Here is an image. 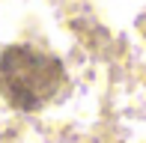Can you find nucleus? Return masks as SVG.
<instances>
[{
	"label": "nucleus",
	"instance_id": "f257e3e1",
	"mask_svg": "<svg viewBox=\"0 0 146 143\" xmlns=\"http://www.w3.org/2000/svg\"><path fill=\"white\" fill-rule=\"evenodd\" d=\"M66 87V69L57 57L30 45L0 51V95L15 110H42Z\"/></svg>",
	"mask_w": 146,
	"mask_h": 143
}]
</instances>
